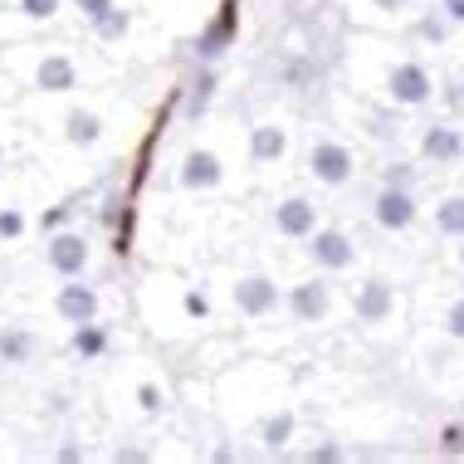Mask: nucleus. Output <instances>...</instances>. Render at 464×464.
I'll list each match as a JSON object with an SVG mask.
<instances>
[{"label": "nucleus", "mask_w": 464, "mask_h": 464, "mask_svg": "<svg viewBox=\"0 0 464 464\" xmlns=\"http://www.w3.org/2000/svg\"><path fill=\"white\" fill-rule=\"evenodd\" d=\"M235 308L245 313V318H269V313H279V304H284V294H279V284L269 279V274H240L235 279Z\"/></svg>", "instance_id": "obj_3"}, {"label": "nucleus", "mask_w": 464, "mask_h": 464, "mask_svg": "<svg viewBox=\"0 0 464 464\" xmlns=\"http://www.w3.org/2000/svg\"><path fill=\"white\" fill-rule=\"evenodd\" d=\"M108 347H112V337H108V328L103 323H79L73 328V353H79L83 362H98V357H108Z\"/></svg>", "instance_id": "obj_20"}, {"label": "nucleus", "mask_w": 464, "mask_h": 464, "mask_svg": "<svg viewBox=\"0 0 464 464\" xmlns=\"http://www.w3.org/2000/svg\"><path fill=\"white\" fill-rule=\"evenodd\" d=\"M54 313L69 323V328H79V323H93L98 318V288L93 284H79V279H64L54 294Z\"/></svg>", "instance_id": "obj_11"}, {"label": "nucleus", "mask_w": 464, "mask_h": 464, "mask_svg": "<svg viewBox=\"0 0 464 464\" xmlns=\"http://www.w3.org/2000/svg\"><path fill=\"white\" fill-rule=\"evenodd\" d=\"M308 459H323V464H333V459H343V450H337V445H318Z\"/></svg>", "instance_id": "obj_33"}, {"label": "nucleus", "mask_w": 464, "mask_h": 464, "mask_svg": "<svg viewBox=\"0 0 464 464\" xmlns=\"http://www.w3.org/2000/svg\"><path fill=\"white\" fill-rule=\"evenodd\" d=\"M274 230H279L284 240H308V235L318 230V206H313L308 196H284L279 206H274Z\"/></svg>", "instance_id": "obj_10"}, {"label": "nucleus", "mask_w": 464, "mask_h": 464, "mask_svg": "<svg viewBox=\"0 0 464 464\" xmlns=\"http://www.w3.org/2000/svg\"><path fill=\"white\" fill-rule=\"evenodd\" d=\"M108 5H118V0H73V10H79L83 20H98Z\"/></svg>", "instance_id": "obj_30"}, {"label": "nucleus", "mask_w": 464, "mask_h": 464, "mask_svg": "<svg viewBox=\"0 0 464 464\" xmlns=\"http://www.w3.org/2000/svg\"><path fill=\"white\" fill-rule=\"evenodd\" d=\"M73 216V206H49L44 216H40V235H54V230H64Z\"/></svg>", "instance_id": "obj_27"}, {"label": "nucleus", "mask_w": 464, "mask_h": 464, "mask_svg": "<svg viewBox=\"0 0 464 464\" xmlns=\"http://www.w3.org/2000/svg\"><path fill=\"white\" fill-rule=\"evenodd\" d=\"M181 186L186 191H216V186L225 181V161L210 152V147H191V152L181 157Z\"/></svg>", "instance_id": "obj_12"}, {"label": "nucleus", "mask_w": 464, "mask_h": 464, "mask_svg": "<svg viewBox=\"0 0 464 464\" xmlns=\"http://www.w3.org/2000/svg\"><path fill=\"white\" fill-rule=\"evenodd\" d=\"M20 235H24V216H20V210H0V240H20Z\"/></svg>", "instance_id": "obj_28"}, {"label": "nucleus", "mask_w": 464, "mask_h": 464, "mask_svg": "<svg viewBox=\"0 0 464 464\" xmlns=\"http://www.w3.org/2000/svg\"><path fill=\"white\" fill-rule=\"evenodd\" d=\"M420 152L430 157L435 167H450V161L464 157V132L459 128H430V132H425V142H420Z\"/></svg>", "instance_id": "obj_16"}, {"label": "nucleus", "mask_w": 464, "mask_h": 464, "mask_svg": "<svg viewBox=\"0 0 464 464\" xmlns=\"http://www.w3.org/2000/svg\"><path fill=\"white\" fill-rule=\"evenodd\" d=\"M235 40H240V5L225 0V5L216 10V20L196 34V59H200V64H210V59H220L225 49H235Z\"/></svg>", "instance_id": "obj_4"}, {"label": "nucleus", "mask_w": 464, "mask_h": 464, "mask_svg": "<svg viewBox=\"0 0 464 464\" xmlns=\"http://www.w3.org/2000/svg\"><path fill=\"white\" fill-rule=\"evenodd\" d=\"M137 406H142V416H161V411H167V392H161L157 382H142L137 386Z\"/></svg>", "instance_id": "obj_24"}, {"label": "nucleus", "mask_w": 464, "mask_h": 464, "mask_svg": "<svg viewBox=\"0 0 464 464\" xmlns=\"http://www.w3.org/2000/svg\"><path fill=\"white\" fill-rule=\"evenodd\" d=\"M445 450H450V455H459V450H464V430H459V425H450V430H445Z\"/></svg>", "instance_id": "obj_32"}, {"label": "nucleus", "mask_w": 464, "mask_h": 464, "mask_svg": "<svg viewBox=\"0 0 464 464\" xmlns=\"http://www.w3.org/2000/svg\"><path fill=\"white\" fill-rule=\"evenodd\" d=\"M34 347H40V337H34L30 328H0V362H5V367L34 362Z\"/></svg>", "instance_id": "obj_18"}, {"label": "nucleus", "mask_w": 464, "mask_h": 464, "mask_svg": "<svg viewBox=\"0 0 464 464\" xmlns=\"http://www.w3.org/2000/svg\"><path fill=\"white\" fill-rule=\"evenodd\" d=\"M284 304H288V318L294 323H323L328 308H333V294H328L323 279H304V284H294L284 294Z\"/></svg>", "instance_id": "obj_7"}, {"label": "nucleus", "mask_w": 464, "mask_h": 464, "mask_svg": "<svg viewBox=\"0 0 464 464\" xmlns=\"http://www.w3.org/2000/svg\"><path fill=\"white\" fill-rule=\"evenodd\" d=\"M372 216L382 230H406L411 220H416V196H411V186H392L386 181L382 191L372 200Z\"/></svg>", "instance_id": "obj_8"}, {"label": "nucleus", "mask_w": 464, "mask_h": 464, "mask_svg": "<svg viewBox=\"0 0 464 464\" xmlns=\"http://www.w3.org/2000/svg\"><path fill=\"white\" fill-rule=\"evenodd\" d=\"M294 430H298V416H294V411H279V416L265 420L259 440H265V450H284L288 440H294Z\"/></svg>", "instance_id": "obj_21"}, {"label": "nucleus", "mask_w": 464, "mask_h": 464, "mask_svg": "<svg viewBox=\"0 0 464 464\" xmlns=\"http://www.w3.org/2000/svg\"><path fill=\"white\" fill-rule=\"evenodd\" d=\"M308 259L328 274H347L357 265V245H353V235H343V230H313L308 235Z\"/></svg>", "instance_id": "obj_5"}, {"label": "nucleus", "mask_w": 464, "mask_h": 464, "mask_svg": "<svg viewBox=\"0 0 464 464\" xmlns=\"http://www.w3.org/2000/svg\"><path fill=\"white\" fill-rule=\"evenodd\" d=\"M284 152H288V128H279V122L249 128V161L255 167H274V161H284Z\"/></svg>", "instance_id": "obj_14"}, {"label": "nucleus", "mask_w": 464, "mask_h": 464, "mask_svg": "<svg viewBox=\"0 0 464 464\" xmlns=\"http://www.w3.org/2000/svg\"><path fill=\"white\" fill-rule=\"evenodd\" d=\"M435 230L450 240H464V196H450L445 206H435Z\"/></svg>", "instance_id": "obj_22"}, {"label": "nucleus", "mask_w": 464, "mask_h": 464, "mask_svg": "<svg viewBox=\"0 0 464 464\" xmlns=\"http://www.w3.org/2000/svg\"><path fill=\"white\" fill-rule=\"evenodd\" d=\"M64 142L69 147H98L103 142V118L93 108H69L64 112Z\"/></svg>", "instance_id": "obj_15"}, {"label": "nucleus", "mask_w": 464, "mask_h": 464, "mask_svg": "<svg viewBox=\"0 0 464 464\" xmlns=\"http://www.w3.org/2000/svg\"><path fill=\"white\" fill-rule=\"evenodd\" d=\"M353 308H357L362 323H386V318L396 313V288L386 284V279H367V284L357 288Z\"/></svg>", "instance_id": "obj_13"}, {"label": "nucleus", "mask_w": 464, "mask_h": 464, "mask_svg": "<svg viewBox=\"0 0 464 464\" xmlns=\"http://www.w3.org/2000/svg\"><path fill=\"white\" fill-rule=\"evenodd\" d=\"M181 308H186V318H191V323H206V318H210V298L200 294V288H186V294H181Z\"/></svg>", "instance_id": "obj_25"}, {"label": "nucleus", "mask_w": 464, "mask_h": 464, "mask_svg": "<svg viewBox=\"0 0 464 464\" xmlns=\"http://www.w3.org/2000/svg\"><path fill=\"white\" fill-rule=\"evenodd\" d=\"M308 171H313V181H318V186H347V181H353V171H357V157H353V147L323 137V142L308 147Z\"/></svg>", "instance_id": "obj_2"}, {"label": "nucleus", "mask_w": 464, "mask_h": 464, "mask_svg": "<svg viewBox=\"0 0 464 464\" xmlns=\"http://www.w3.org/2000/svg\"><path fill=\"white\" fill-rule=\"evenodd\" d=\"M411 0H376V10H406Z\"/></svg>", "instance_id": "obj_36"}, {"label": "nucleus", "mask_w": 464, "mask_h": 464, "mask_svg": "<svg viewBox=\"0 0 464 464\" xmlns=\"http://www.w3.org/2000/svg\"><path fill=\"white\" fill-rule=\"evenodd\" d=\"M386 93H392V103H401V108H425L435 98V83H430V73H425V64H396L386 73Z\"/></svg>", "instance_id": "obj_6"}, {"label": "nucleus", "mask_w": 464, "mask_h": 464, "mask_svg": "<svg viewBox=\"0 0 464 464\" xmlns=\"http://www.w3.org/2000/svg\"><path fill=\"white\" fill-rule=\"evenodd\" d=\"M445 103H450V112H459V118H464V79L445 89Z\"/></svg>", "instance_id": "obj_31"}, {"label": "nucleus", "mask_w": 464, "mask_h": 464, "mask_svg": "<svg viewBox=\"0 0 464 464\" xmlns=\"http://www.w3.org/2000/svg\"><path fill=\"white\" fill-rule=\"evenodd\" d=\"M93 24V40L98 44H122L132 34V10H122V5H108L98 20H89Z\"/></svg>", "instance_id": "obj_19"}, {"label": "nucleus", "mask_w": 464, "mask_h": 464, "mask_svg": "<svg viewBox=\"0 0 464 464\" xmlns=\"http://www.w3.org/2000/svg\"><path fill=\"white\" fill-rule=\"evenodd\" d=\"M216 89H220V79H216V69H200L191 83H186V122H200L210 112V103H216Z\"/></svg>", "instance_id": "obj_17"}, {"label": "nucleus", "mask_w": 464, "mask_h": 464, "mask_svg": "<svg viewBox=\"0 0 464 464\" xmlns=\"http://www.w3.org/2000/svg\"><path fill=\"white\" fill-rule=\"evenodd\" d=\"M440 10H445L455 24H464V0H440Z\"/></svg>", "instance_id": "obj_34"}, {"label": "nucleus", "mask_w": 464, "mask_h": 464, "mask_svg": "<svg viewBox=\"0 0 464 464\" xmlns=\"http://www.w3.org/2000/svg\"><path fill=\"white\" fill-rule=\"evenodd\" d=\"M445 333H450V337H464V298H455V304H450V313H445Z\"/></svg>", "instance_id": "obj_29"}, {"label": "nucleus", "mask_w": 464, "mask_h": 464, "mask_svg": "<svg viewBox=\"0 0 464 464\" xmlns=\"http://www.w3.org/2000/svg\"><path fill=\"white\" fill-rule=\"evenodd\" d=\"M44 259L59 279H83V269H89V259H93V245H89V235H79V230H54L44 240Z\"/></svg>", "instance_id": "obj_1"}, {"label": "nucleus", "mask_w": 464, "mask_h": 464, "mask_svg": "<svg viewBox=\"0 0 464 464\" xmlns=\"http://www.w3.org/2000/svg\"><path fill=\"white\" fill-rule=\"evenodd\" d=\"M54 459H64V464H73V459H83V450L79 445H59V455Z\"/></svg>", "instance_id": "obj_35"}, {"label": "nucleus", "mask_w": 464, "mask_h": 464, "mask_svg": "<svg viewBox=\"0 0 464 464\" xmlns=\"http://www.w3.org/2000/svg\"><path fill=\"white\" fill-rule=\"evenodd\" d=\"M34 89H44V93H73L79 89V64H73V54L49 49V54L34 59Z\"/></svg>", "instance_id": "obj_9"}, {"label": "nucleus", "mask_w": 464, "mask_h": 464, "mask_svg": "<svg viewBox=\"0 0 464 464\" xmlns=\"http://www.w3.org/2000/svg\"><path fill=\"white\" fill-rule=\"evenodd\" d=\"M450 24H455V20L440 10V15H425V20H420V34H425L430 44H445V40H450Z\"/></svg>", "instance_id": "obj_26"}, {"label": "nucleus", "mask_w": 464, "mask_h": 464, "mask_svg": "<svg viewBox=\"0 0 464 464\" xmlns=\"http://www.w3.org/2000/svg\"><path fill=\"white\" fill-rule=\"evenodd\" d=\"M15 10H20L30 24H49L59 10H64V0H15Z\"/></svg>", "instance_id": "obj_23"}]
</instances>
